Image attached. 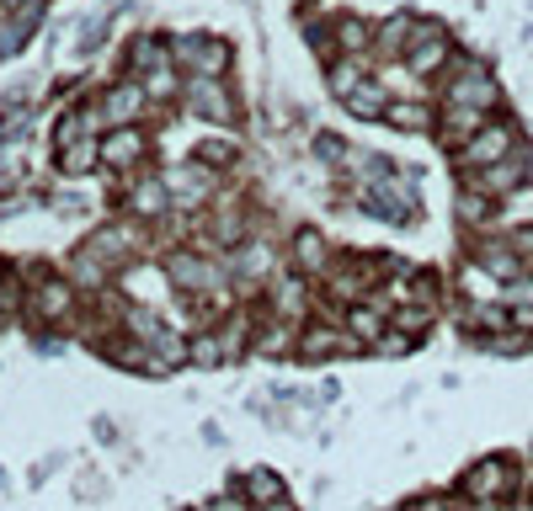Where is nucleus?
I'll return each mask as SVG.
<instances>
[{
  "label": "nucleus",
  "mask_w": 533,
  "mask_h": 511,
  "mask_svg": "<svg viewBox=\"0 0 533 511\" xmlns=\"http://www.w3.org/2000/svg\"><path fill=\"white\" fill-rule=\"evenodd\" d=\"M139 154H144V139H139L133 128H123V133H112V139L101 144V160H107V165H133Z\"/></svg>",
  "instance_id": "6"
},
{
  "label": "nucleus",
  "mask_w": 533,
  "mask_h": 511,
  "mask_svg": "<svg viewBox=\"0 0 533 511\" xmlns=\"http://www.w3.org/2000/svg\"><path fill=\"white\" fill-rule=\"evenodd\" d=\"M139 107H144V90H139V86H118L112 96H107V118H112V122H128Z\"/></svg>",
  "instance_id": "9"
},
{
  "label": "nucleus",
  "mask_w": 533,
  "mask_h": 511,
  "mask_svg": "<svg viewBox=\"0 0 533 511\" xmlns=\"http://www.w3.org/2000/svg\"><path fill=\"white\" fill-rule=\"evenodd\" d=\"M176 64H187L197 75H219L224 64H229V48H224L219 37H182L176 43Z\"/></svg>",
  "instance_id": "1"
},
{
  "label": "nucleus",
  "mask_w": 533,
  "mask_h": 511,
  "mask_svg": "<svg viewBox=\"0 0 533 511\" xmlns=\"http://www.w3.org/2000/svg\"><path fill=\"white\" fill-rule=\"evenodd\" d=\"M410 37V22L406 16H389L384 22V32H378V54H400V43Z\"/></svg>",
  "instance_id": "14"
},
{
  "label": "nucleus",
  "mask_w": 533,
  "mask_h": 511,
  "mask_svg": "<svg viewBox=\"0 0 533 511\" xmlns=\"http://www.w3.org/2000/svg\"><path fill=\"white\" fill-rule=\"evenodd\" d=\"M251 501H261V506L282 501V480H272L267 469H256V474H251Z\"/></svg>",
  "instance_id": "15"
},
{
  "label": "nucleus",
  "mask_w": 533,
  "mask_h": 511,
  "mask_svg": "<svg viewBox=\"0 0 533 511\" xmlns=\"http://www.w3.org/2000/svg\"><path fill=\"white\" fill-rule=\"evenodd\" d=\"M502 490H506V463H502V458H491V463H474L470 480H464V495H470V501H496Z\"/></svg>",
  "instance_id": "4"
},
{
  "label": "nucleus",
  "mask_w": 533,
  "mask_h": 511,
  "mask_svg": "<svg viewBox=\"0 0 533 511\" xmlns=\"http://www.w3.org/2000/svg\"><path fill=\"white\" fill-rule=\"evenodd\" d=\"M363 37H368L363 22H342V43H346V48H363Z\"/></svg>",
  "instance_id": "26"
},
{
  "label": "nucleus",
  "mask_w": 533,
  "mask_h": 511,
  "mask_svg": "<svg viewBox=\"0 0 533 511\" xmlns=\"http://www.w3.org/2000/svg\"><path fill=\"white\" fill-rule=\"evenodd\" d=\"M59 154H64V171H86V165H91L101 150H96V144H86V139H75V144H64Z\"/></svg>",
  "instance_id": "17"
},
{
  "label": "nucleus",
  "mask_w": 533,
  "mask_h": 511,
  "mask_svg": "<svg viewBox=\"0 0 533 511\" xmlns=\"http://www.w3.org/2000/svg\"><path fill=\"white\" fill-rule=\"evenodd\" d=\"M442 54H448V48H442V32L438 27H421V48L410 54V69H416V75H427V69H438V64H442Z\"/></svg>",
  "instance_id": "7"
},
{
  "label": "nucleus",
  "mask_w": 533,
  "mask_h": 511,
  "mask_svg": "<svg viewBox=\"0 0 533 511\" xmlns=\"http://www.w3.org/2000/svg\"><path fill=\"white\" fill-rule=\"evenodd\" d=\"M282 346H288V335H282V331H267V335H261V352H282Z\"/></svg>",
  "instance_id": "27"
},
{
  "label": "nucleus",
  "mask_w": 533,
  "mask_h": 511,
  "mask_svg": "<svg viewBox=\"0 0 533 511\" xmlns=\"http://www.w3.org/2000/svg\"><path fill=\"white\" fill-rule=\"evenodd\" d=\"M160 203H165V186H155V181H144V186L133 192V208L139 213H155Z\"/></svg>",
  "instance_id": "19"
},
{
  "label": "nucleus",
  "mask_w": 533,
  "mask_h": 511,
  "mask_svg": "<svg viewBox=\"0 0 533 511\" xmlns=\"http://www.w3.org/2000/svg\"><path fill=\"white\" fill-rule=\"evenodd\" d=\"M171 277H176V282H192V288H197V282H203V267L182 256V261H171Z\"/></svg>",
  "instance_id": "21"
},
{
  "label": "nucleus",
  "mask_w": 533,
  "mask_h": 511,
  "mask_svg": "<svg viewBox=\"0 0 533 511\" xmlns=\"http://www.w3.org/2000/svg\"><path fill=\"white\" fill-rule=\"evenodd\" d=\"M506 150H512V128L496 122V128H480V139L464 144V160H470V165H491V160H502Z\"/></svg>",
  "instance_id": "3"
},
{
  "label": "nucleus",
  "mask_w": 533,
  "mask_h": 511,
  "mask_svg": "<svg viewBox=\"0 0 533 511\" xmlns=\"http://www.w3.org/2000/svg\"><path fill=\"white\" fill-rule=\"evenodd\" d=\"M400 128H427V107H384Z\"/></svg>",
  "instance_id": "20"
},
{
  "label": "nucleus",
  "mask_w": 533,
  "mask_h": 511,
  "mask_svg": "<svg viewBox=\"0 0 533 511\" xmlns=\"http://www.w3.org/2000/svg\"><path fill=\"white\" fill-rule=\"evenodd\" d=\"M0 303H5V277H0Z\"/></svg>",
  "instance_id": "29"
},
{
  "label": "nucleus",
  "mask_w": 533,
  "mask_h": 511,
  "mask_svg": "<svg viewBox=\"0 0 533 511\" xmlns=\"http://www.w3.org/2000/svg\"><path fill=\"white\" fill-rule=\"evenodd\" d=\"M346 107H352L357 118H378V112H384V96H378V86H363V80H357V86L346 90Z\"/></svg>",
  "instance_id": "11"
},
{
  "label": "nucleus",
  "mask_w": 533,
  "mask_h": 511,
  "mask_svg": "<svg viewBox=\"0 0 533 511\" xmlns=\"http://www.w3.org/2000/svg\"><path fill=\"white\" fill-rule=\"evenodd\" d=\"M192 357L203 362V367H214V362H219V341H214V335H203V341L192 346Z\"/></svg>",
  "instance_id": "24"
},
{
  "label": "nucleus",
  "mask_w": 533,
  "mask_h": 511,
  "mask_svg": "<svg viewBox=\"0 0 533 511\" xmlns=\"http://www.w3.org/2000/svg\"><path fill=\"white\" fill-rule=\"evenodd\" d=\"M32 27H37V5L16 11V16H11V22L0 27V54H11V48H16V43H22V37H27Z\"/></svg>",
  "instance_id": "10"
},
{
  "label": "nucleus",
  "mask_w": 533,
  "mask_h": 511,
  "mask_svg": "<svg viewBox=\"0 0 533 511\" xmlns=\"http://www.w3.org/2000/svg\"><path fill=\"white\" fill-rule=\"evenodd\" d=\"M528 181V160H512V165H491L485 171V192H517Z\"/></svg>",
  "instance_id": "8"
},
{
  "label": "nucleus",
  "mask_w": 533,
  "mask_h": 511,
  "mask_svg": "<svg viewBox=\"0 0 533 511\" xmlns=\"http://www.w3.org/2000/svg\"><path fill=\"white\" fill-rule=\"evenodd\" d=\"M64 309H69V288L48 282V288L37 293V314H48V320H54V314H64Z\"/></svg>",
  "instance_id": "16"
},
{
  "label": "nucleus",
  "mask_w": 533,
  "mask_h": 511,
  "mask_svg": "<svg viewBox=\"0 0 533 511\" xmlns=\"http://www.w3.org/2000/svg\"><path fill=\"white\" fill-rule=\"evenodd\" d=\"M352 331H357V335H378V314L357 309V314H352Z\"/></svg>",
  "instance_id": "25"
},
{
  "label": "nucleus",
  "mask_w": 533,
  "mask_h": 511,
  "mask_svg": "<svg viewBox=\"0 0 533 511\" xmlns=\"http://www.w3.org/2000/svg\"><path fill=\"white\" fill-rule=\"evenodd\" d=\"M459 213H464V218H480V213H485V203H480V197H459Z\"/></svg>",
  "instance_id": "28"
},
{
  "label": "nucleus",
  "mask_w": 533,
  "mask_h": 511,
  "mask_svg": "<svg viewBox=\"0 0 533 511\" xmlns=\"http://www.w3.org/2000/svg\"><path fill=\"white\" fill-rule=\"evenodd\" d=\"M187 107H192V112H203V118H214V122L235 118V101L224 96V86L214 80V75H203V80H192V86H187Z\"/></svg>",
  "instance_id": "2"
},
{
  "label": "nucleus",
  "mask_w": 533,
  "mask_h": 511,
  "mask_svg": "<svg viewBox=\"0 0 533 511\" xmlns=\"http://www.w3.org/2000/svg\"><path fill=\"white\" fill-rule=\"evenodd\" d=\"M485 271H496V277H517L523 261H517L512 250H502V245H491V250H485Z\"/></svg>",
  "instance_id": "18"
},
{
  "label": "nucleus",
  "mask_w": 533,
  "mask_h": 511,
  "mask_svg": "<svg viewBox=\"0 0 533 511\" xmlns=\"http://www.w3.org/2000/svg\"><path fill=\"white\" fill-rule=\"evenodd\" d=\"M293 250H299V267H304V271H320V267H325V245H320V235H314V229H304V235L293 240Z\"/></svg>",
  "instance_id": "13"
},
{
  "label": "nucleus",
  "mask_w": 533,
  "mask_h": 511,
  "mask_svg": "<svg viewBox=\"0 0 533 511\" xmlns=\"http://www.w3.org/2000/svg\"><path fill=\"white\" fill-rule=\"evenodd\" d=\"M304 352H310V357H331V352H352V341L336 335V331H310L304 335Z\"/></svg>",
  "instance_id": "12"
},
{
  "label": "nucleus",
  "mask_w": 533,
  "mask_h": 511,
  "mask_svg": "<svg viewBox=\"0 0 533 511\" xmlns=\"http://www.w3.org/2000/svg\"><path fill=\"white\" fill-rule=\"evenodd\" d=\"M160 59H165V54H160L155 43H139V48H133V64H139V69H160Z\"/></svg>",
  "instance_id": "22"
},
{
  "label": "nucleus",
  "mask_w": 533,
  "mask_h": 511,
  "mask_svg": "<svg viewBox=\"0 0 533 511\" xmlns=\"http://www.w3.org/2000/svg\"><path fill=\"white\" fill-rule=\"evenodd\" d=\"M448 96H453V101H464V107H480V112H485V107L496 101V86H491V80H485V75L470 64V69H464V80L448 90Z\"/></svg>",
  "instance_id": "5"
},
{
  "label": "nucleus",
  "mask_w": 533,
  "mask_h": 511,
  "mask_svg": "<svg viewBox=\"0 0 533 511\" xmlns=\"http://www.w3.org/2000/svg\"><path fill=\"white\" fill-rule=\"evenodd\" d=\"M331 86H336V90L346 96V90L357 86V64H336V69H331Z\"/></svg>",
  "instance_id": "23"
}]
</instances>
